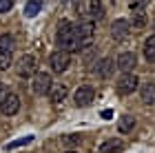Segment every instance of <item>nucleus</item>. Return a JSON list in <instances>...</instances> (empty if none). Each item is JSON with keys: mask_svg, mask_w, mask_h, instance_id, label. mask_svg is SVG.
Segmentation results:
<instances>
[{"mask_svg": "<svg viewBox=\"0 0 155 153\" xmlns=\"http://www.w3.org/2000/svg\"><path fill=\"white\" fill-rule=\"evenodd\" d=\"M129 29H131L129 20H124V18H117L115 22L111 25V36H113L115 40H124L126 36H129Z\"/></svg>", "mask_w": 155, "mask_h": 153, "instance_id": "10", "label": "nucleus"}, {"mask_svg": "<svg viewBox=\"0 0 155 153\" xmlns=\"http://www.w3.org/2000/svg\"><path fill=\"white\" fill-rule=\"evenodd\" d=\"M146 5H149V0H129V7L133 11H144Z\"/></svg>", "mask_w": 155, "mask_h": 153, "instance_id": "23", "label": "nucleus"}, {"mask_svg": "<svg viewBox=\"0 0 155 153\" xmlns=\"http://www.w3.org/2000/svg\"><path fill=\"white\" fill-rule=\"evenodd\" d=\"M33 142V135H25V138H20V140H13V142H9L7 144V149H18V147H27V144H31Z\"/></svg>", "mask_w": 155, "mask_h": 153, "instance_id": "21", "label": "nucleus"}, {"mask_svg": "<svg viewBox=\"0 0 155 153\" xmlns=\"http://www.w3.org/2000/svg\"><path fill=\"white\" fill-rule=\"evenodd\" d=\"M135 65H137V58H135V53H133V51H124V53H120V55H117V60H115V67H117L122 73L133 71V67H135Z\"/></svg>", "mask_w": 155, "mask_h": 153, "instance_id": "8", "label": "nucleus"}, {"mask_svg": "<svg viewBox=\"0 0 155 153\" xmlns=\"http://www.w3.org/2000/svg\"><path fill=\"white\" fill-rule=\"evenodd\" d=\"M133 29H144L146 27V13L144 11H133V20L129 22Z\"/></svg>", "mask_w": 155, "mask_h": 153, "instance_id": "20", "label": "nucleus"}, {"mask_svg": "<svg viewBox=\"0 0 155 153\" xmlns=\"http://www.w3.org/2000/svg\"><path fill=\"white\" fill-rule=\"evenodd\" d=\"M55 42L62 51H80L82 47L75 38V27L69 22V20H62L58 25V31H55Z\"/></svg>", "mask_w": 155, "mask_h": 153, "instance_id": "1", "label": "nucleus"}, {"mask_svg": "<svg viewBox=\"0 0 155 153\" xmlns=\"http://www.w3.org/2000/svg\"><path fill=\"white\" fill-rule=\"evenodd\" d=\"M20 109V98L16 93H5L2 100H0V113L5 115H16Z\"/></svg>", "mask_w": 155, "mask_h": 153, "instance_id": "7", "label": "nucleus"}, {"mask_svg": "<svg viewBox=\"0 0 155 153\" xmlns=\"http://www.w3.org/2000/svg\"><path fill=\"white\" fill-rule=\"evenodd\" d=\"M133 127H135V118L133 115H124L122 120L117 122V131L120 133H129V131H133Z\"/></svg>", "mask_w": 155, "mask_h": 153, "instance_id": "15", "label": "nucleus"}, {"mask_svg": "<svg viewBox=\"0 0 155 153\" xmlns=\"http://www.w3.org/2000/svg\"><path fill=\"white\" fill-rule=\"evenodd\" d=\"M40 9H42L40 0H29V2L25 5V16L27 18H33V16H38V13H40Z\"/></svg>", "mask_w": 155, "mask_h": 153, "instance_id": "18", "label": "nucleus"}, {"mask_svg": "<svg viewBox=\"0 0 155 153\" xmlns=\"http://www.w3.org/2000/svg\"><path fill=\"white\" fill-rule=\"evenodd\" d=\"M100 115L104 118V120H109V118H111V115H113V111H111V109H107V111H102V113H100Z\"/></svg>", "mask_w": 155, "mask_h": 153, "instance_id": "26", "label": "nucleus"}, {"mask_svg": "<svg viewBox=\"0 0 155 153\" xmlns=\"http://www.w3.org/2000/svg\"><path fill=\"white\" fill-rule=\"evenodd\" d=\"M53 80L49 73H33V82H31V91L36 95H45L49 93V89H51Z\"/></svg>", "mask_w": 155, "mask_h": 153, "instance_id": "5", "label": "nucleus"}, {"mask_svg": "<svg viewBox=\"0 0 155 153\" xmlns=\"http://www.w3.org/2000/svg\"><path fill=\"white\" fill-rule=\"evenodd\" d=\"M2 95H5V85L0 82V100H2Z\"/></svg>", "mask_w": 155, "mask_h": 153, "instance_id": "27", "label": "nucleus"}, {"mask_svg": "<svg viewBox=\"0 0 155 153\" xmlns=\"http://www.w3.org/2000/svg\"><path fill=\"white\" fill-rule=\"evenodd\" d=\"M93 98H95V91H93L91 85H80L75 89V93H73L75 107H89V104L93 102Z\"/></svg>", "mask_w": 155, "mask_h": 153, "instance_id": "4", "label": "nucleus"}, {"mask_svg": "<svg viewBox=\"0 0 155 153\" xmlns=\"http://www.w3.org/2000/svg\"><path fill=\"white\" fill-rule=\"evenodd\" d=\"M64 153H75V151H73V149H71V151H64Z\"/></svg>", "mask_w": 155, "mask_h": 153, "instance_id": "28", "label": "nucleus"}, {"mask_svg": "<svg viewBox=\"0 0 155 153\" xmlns=\"http://www.w3.org/2000/svg\"><path fill=\"white\" fill-rule=\"evenodd\" d=\"M144 55H146V60L155 62V33L146 38V42H144Z\"/></svg>", "mask_w": 155, "mask_h": 153, "instance_id": "19", "label": "nucleus"}, {"mask_svg": "<svg viewBox=\"0 0 155 153\" xmlns=\"http://www.w3.org/2000/svg\"><path fill=\"white\" fill-rule=\"evenodd\" d=\"M36 67H38L36 55L27 53V55H22V58L18 60V75L20 78H31V75L36 73Z\"/></svg>", "mask_w": 155, "mask_h": 153, "instance_id": "6", "label": "nucleus"}, {"mask_svg": "<svg viewBox=\"0 0 155 153\" xmlns=\"http://www.w3.org/2000/svg\"><path fill=\"white\" fill-rule=\"evenodd\" d=\"M9 67H11V53L0 49V71H5V69H9Z\"/></svg>", "mask_w": 155, "mask_h": 153, "instance_id": "22", "label": "nucleus"}, {"mask_svg": "<svg viewBox=\"0 0 155 153\" xmlns=\"http://www.w3.org/2000/svg\"><path fill=\"white\" fill-rule=\"evenodd\" d=\"M89 16L93 20H100L104 16V9H102V0H89Z\"/></svg>", "mask_w": 155, "mask_h": 153, "instance_id": "14", "label": "nucleus"}, {"mask_svg": "<svg viewBox=\"0 0 155 153\" xmlns=\"http://www.w3.org/2000/svg\"><path fill=\"white\" fill-rule=\"evenodd\" d=\"M11 0H0V13H7V11H9L11 9Z\"/></svg>", "mask_w": 155, "mask_h": 153, "instance_id": "25", "label": "nucleus"}, {"mask_svg": "<svg viewBox=\"0 0 155 153\" xmlns=\"http://www.w3.org/2000/svg\"><path fill=\"white\" fill-rule=\"evenodd\" d=\"M120 149H122V140H120V138L107 140V142H102V147H100L102 153H113V151H120Z\"/></svg>", "mask_w": 155, "mask_h": 153, "instance_id": "17", "label": "nucleus"}, {"mask_svg": "<svg viewBox=\"0 0 155 153\" xmlns=\"http://www.w3.org/2000/svg\"><path fill=\"white\" fill-rule=\"evenodd\" d=\"M113 69H115V62L111 58H100V60H97V65H95V71H97L100 78H109V75L113 73Z\"/></svg>", "mask_w": 155, "mask_h": 153, "instance_id": "11", "label": "nucleus"}, {"mask_svg": "<svg viewBox=\"0 0 155 153\" xmlns=\"http://www.w3.org/2000/svg\"><path fill=\"white\" fill-rule=\"evenodd\" d=\"M0 49L13 53V49H16V38L9 36V33H2V36H0Z\"/></svg>", "mask_w": 155, "mask_h": 153, "instance_id": "16", "label": "nucleus"}, {"mask_svg": "<svg viewBox=\"0 0 155 153\" xmlns=\"http://www.w3.org/2000/svg\"><path fill=\"white\" fill-rule=\"evenodd\" d=\"M140 95H142L144 104H155V82H146V85H142Z\"/></svg>", "mask_w": 155, "mask_h": 153, "instance_id": "13", "label": "nucleus"}, {"mask_svg": "<svg viewBox=\"0 0 155 153\" xmlns=\"http://www.w3.org/2000/svg\"><path fill=\"white\" fill-rule=\"evenodd\" d=\"M75 38H78V42H80V47L89 45L91 38H93V22H80L75 27Z\"/></svg>", "mask_w": 155, "mask_h": 153, "instance_id": "9", "label": "nucleus"}, {"mask_svg": "<svg viewBox=\"0 0 155 153\" xmlns=\"http://www.w3.org/2000/svg\"><path fill=\"white\" fill-rule=\"evenodd\" d=\"M137 87H140V78L135 73H122V78L117 80V91L122 93V95H129L133 91H137Z\"/></svg>", "mask_w": 155, "mask_h": 153, "instance_id": "3", "label": "nucleus"}, {"mask_svg": "<svg viewBox=\"0 0 155 153\" xmlns=\"http://www.w3.org/2000/svg\"><path fill=\"white\" fill-rule=\"evenodd\" d=\"M49 62H51V69H53V73H64L69 65H71V55H69V51H53L51 53V58H49Z\"/></svg>", "mask_w": 155, "mask_h": 153, "instance_id": "2", "label": "nucleus"}, {"mask_svg": "<svg viewBox=\"0 0 155 153\" xmlns=\"http://www.w3.org/2000/svg\"><path fill=\"white\" fill-rule=\"evenodd\" d=\"M67 93H69V89L64 85H60V82H53L51 89H49V95H51V100L53 102H62V100H67Z\"/></svg>", "mask_w": 155, "mask_h": 153, "instance_id": "12", "label": "nucleus"}, {"mask_svg": "<svg viewBox=\"0 0 155 153\" xmlns=\"http://www.w3.org/2000/svg\"><path fill=\"white\" fill-rule=\"evenodd\" d=\"M62 142H64L67 147H75V144L80 142V138H78V135H64V138H62Z\"/></svg>", "mask_w": 155, "mask_h": 153, "instance_id": "24", "label": "nucleus"}]
</instances>
